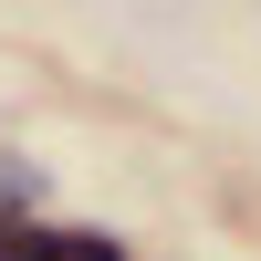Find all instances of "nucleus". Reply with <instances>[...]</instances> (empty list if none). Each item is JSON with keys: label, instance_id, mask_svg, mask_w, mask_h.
<instances>
[{"label": "nucleus", "instance_id": "f257e3e1", "mask_svg": "<svg viewBox=\"0 0 261 261\" xmlns=\"http://www.w3.org/2000/svg\"><path fill=\"white\" fill-rule=\"evenodd\" d=\"M32 261H125V251L105 241V230H42V241H32Z\"/></svg>", "mask_w": 261, "mask_h": 261}, {"label": "nucleus", "instance_id": "f03ea898", "mask_svg": "<svg viewBox=\"0 0 261 261\" xmlns=\"http://www.w3.org/2000/svg\"><path fill=\"white\" fill-rule=\"evenodd\" d=\"M32 241H42L32 220H0V261H32Z\"/></svg>", "mask_w": 261, "mask_h": 261}]
</instances>
